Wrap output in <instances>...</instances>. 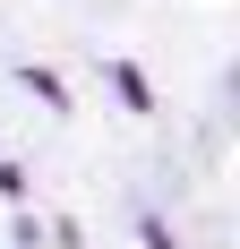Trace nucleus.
Here are the masks:
<instances>
[{"instance_id": "f257e3e1", "label": "nucleus", "mask_w": 240, "mask_h": 249, "mask_svg": "<svg viewBox=\"0 0 240 249\" xmlns=\"http://www.w3.org/2000/svg\"><path fill=\"white\" fill-rule=\"evenodd\" d=\"M112 86H120V103H137V112H146V77L129 69V60H112Z\"/></svg>"}]
</instances>
